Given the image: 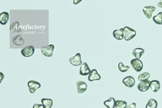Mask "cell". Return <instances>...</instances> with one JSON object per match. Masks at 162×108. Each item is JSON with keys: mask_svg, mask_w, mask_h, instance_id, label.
<instances>
[{"mask_svg": "<svg viewBox=\"0 0 162 108\" xmlns=\"http://www.w3.org/2000/svg\"><path fill=\"white\" fill-rule=\"evenodd\" d=\"M124 39L126 41H129L133 38L136 35V32L135 30L129 27L124 28Z\"/></svg>", "mask_w": 162, "mask_h": 108, "instance_id": "obj_1", "label": "cell"}, {"mask_svg": "<svg viewBox=\"0 0 162 108\" xmlns=\"http://www.w3.org/2000/svg\"><path fill=\"white\" fill-rule=\"evenodd\" d=\"M54 45L51 44L46 46H43L41 48V50L43 55L45 56L51 57L53 56Z\"/></svg>", "mask_w": 162, "mask_h": 108, "instance_id": "obj_2", "label": "cell"}, {"mask_svg": "<svg viewBox=\"0 0 162 108\" xmlns=\"http://www.w3.org/2000/svg\"><path fill=\"white\" fill-rule=\"evenodd\" d=\"M131 64L133 68L137 72H140L143 68V64L139 59H134L131 60Z\"/></svg>", "mask_w": 162, "mask_h": 108, "instance_id": "obj_3", "label": "cell"}, {"mask_svg": "<svg viewBox=\"0 0 162 108\" xmlns=\"http://www.w3.org/2000/svg\"><path fill=\"white\" fill-rule=\"evenodd\" d=\"M35 51L34 47L32 45L26 46L23 48L21 51L22 55L24 57H28L33 55Z\"/></svg>", "mask_w": 162, "mask_h": 108, "instance_id": "obj_4", "label": "cell"}, {"mask_svg": "<svg viewBox=\"0 0 162 108\" xmlns=\"http://www.w3.org/2000/svg\"><path fill=\"white\" fill-rule=\"evenodd\" d=\"M29 91L30 93H34L36 91L40 88L41 85L38 82L35 81H30L28 83Z\"/></svg>", "mask_w": 162, "mask_h": 108, "instance_id": "obj_5", "label": "cell"}, {"mask_svg": "<svg viewBox=\"0 0 162 108\" xmlns=\"http://www.w3.org/2000/svg\"><path fill=\"white\" fill-rule=\"evenodd\" d=\"M69 60V63L74 66H79L82 64L81 56L79 53H77L75 56L70 58Z\"/></svg>", "mask_w": 162, "mask_h": 108, "instance_id": "obj_6", "label": "cell"}, {"mask_svg": "<svg viewBox=\"0 0 162 108\" xmlns=\"http://www.w3.org/2000/svg\"><path fill=\"white\" fill-rule=\"evenodd\" d=\"M156 10V8L153 6H145L143 8V12L147 18L150 19L151 18L153 13Z\"/></svg>", "mask_w": 162, "mask_h": 108, "instance_id": "obj_7", "label": "cell"}, {"mask_svg": "<svg viewBox=\"0 0 162 108\" xmlns=\"http://www.w3.org/2000/svg\"><path fill=\"white\" fill-rule=\"evenodd\" d=\"M77 93L81 94L85 92L87 89V84L82 81H77Z\"/></svg>", "mask_w": 162, "mask_h": 108, "instance_id": "obj_8", "label": "cell"}, {"mask_svg": "<svg viewBox=\"0 0 162 108\" xmlns=\"http://www.w3.org/2000/svg\"><path fill=\"white\" fill-rule=\"evenodd\" d=\"M101 76L98 73L97 70L95 69H93L90 71L88 79L90 81L92 82L93 81L99 80L101 79Z\"/></svg>", "mask_w": 162, "mask_h": 108, "instance_id": "obj_9", "label": "cell"}, {"mask_svg": "<svg viewBox=\"0 0 162 108\" xmlns=\"http://www.w3.org/2000/svg\"><path fill=\"white\" fill-rule=\"evenodd\" d=\"M123 83L125 86L131 88L134 86L135 81L133 77L129 76L124 78L123 80Z\"/></svg>", "mask_w": 162, "mask_h": 108, "instance_id": "obj_10", "label": "cell"}, {"mask_svg": "<svg viewBox=\"0 0 162 108\" xmlns=\"http://www.w3.org/2000/svg\"><path fill=\"white\" fill-rule=\"evenodd\" d=\"M90 69L88 65L86 62L84 63L81 66L80 71V75L86 76L89 75Z\"/></svg>", "mask_w": 162, "mask_h": 108, "instance_id": "obj_11", "label": "cell"}, {"mask_svg": "<svg viewBox=\"0 0 162 108\" xmlns=\"http://www.w3.org/2000/svg\"><path fill=\"white\" fill-rule=\"evenodd\" d=\"M150 81L149 80L146 81L141 82L138 86V89L141 92L146 91L150 88Z\"/></svg>", "mask_w": 162, "mask_h": 108, "instance_id": "obj_12", "label": "cell"}, {"mask_svg": "<svg viewBox=\"0 0 162 108\" xmlns=\"http://www.w3.org/2000/svg\"><path fill=\"white\" fill-rule=\"evenodd\" d=\"M9 30L12 33H21L22 29L20 27V23L18 21L13 22L10 26Z\"/></svg>", "mask_w": 162, "mask_h": 108, "instance_id": "obj_13", "label": "cell"}, {"mask_svg": "<svg viewBox=\"0 0 162 108\" xmlns=\"http://www.w3.org/2000/svg\"><path fill=\"white\" fill-rule=\"evenodd\" d=\"M150 87L154 92H157L160 89V84L159 81L153 80L150 83Z\"/></svg>", "mask_w": 162, "mask_h": 108, "instance_id": "obj_14", "label": "cell"}, {"mask_svg": "<svg viewBox=\"0 0 162 108\" xmlns=\"http://www.w3.org/2000/svg\"><path fill=\"white\" fill-rule=\"evenodd\" d=\"M113 35L114 38L117 40H122L124 37V29L122 28L119 30H115Z\"/></svg>", "mask_w": 162, "mask_h": 108, "instance_id": "obj_15", "label": "cell"}, {"mask_svg": "<svg viewBox=\"0 0 162 108\" xmlns=\"http://www.w3.org/2000/svg\"><path fill=\"white\" fill-rule=\"evenodd\" d=\"M12 42L15 45L20 46L24 45L25 40L22 38L21 35H19L13 38Z\"/></svg>", "mask_w": 162, "mask_h": 108, "instance_id": "obj_16", "label": "cell"}, {"mask_svg": "<svg viewBox=\"0 0 162 108\" xmlns=\"http://www.w3.org/2000/svg\"><path fill=\"white\" fill-rule=\"evenodd\" d=\"M9 19V14L7 12H4L0 14V23L4 25L7 23Z\"/></svg>", "mask_w": 162, "mask_h": 108, "instance_id": "obj_17", "label": "cell"}, {"mask_svg": "<svg viewBox=\"0 0 162 108\" xmlns=\"http://www.w3.org/2000/svg\"><path fill=\"white\" fill-rule=\"evenodd\" d=\"M104 105L107 108H114L116 105V101L112 97H110L109 99L104 102Z\"/></svg>", "mask_w": 162, "mask_h": 108, "instance_id": "obj_18", "label": "cell"}, {"mask_svg": "<svg viewBox=\"0 0 162 108\" xmlns=\"http://www.w3.org/2000/svg\"><path fill=\"white\" fill-rule=\"evenodd\" d=\"M145 53V50L141 48H137L133 50L132 54L136 59H140Z\"/></svg>", "mask_w": 162, "mask_h": 108, "instance_id": "obj_19", "label": "cell"}, {"mask_svg": "<svg viewBox=\"0 0 162 108\" xmlns=\"http://www.w3.org/2000/svg\"><path fill=\"white\" fill-rule=\"evenodd\" d=\"M41 102L45 108H51L53 104L51 99L43 98L41 99Z\"/></svg>", "mask_w": 162, "mask_h": 108, "instance_id": "obj_20", "label": "cell"}, {"mask_svg": "<svg viewBox=\"0 0 162 108\" xmlns=\"http://www.w3.org/2000/svg\"><path fill=\"white\" fill-rule=\"evenodd\" d=\"M150 77V74L147 72H145L141 73L138 77V80L141 82L146 81H148Z\"/></svg>", "mask_w": 162, "mask_h": 108, "instance_id": "obj_21", "label": "cell"}, {"mask_svg": "<svg viewBox=\"0 0 162 108\" xmlns=\"http://www.w3.org/2000/svg\"><path fill=\"white\" fill-rule=\"evenodd\" d=\"M158 105L157 101L154 99H151L148 101L146 108H157Z\"/></svg>", "mask_w": 162, "mask_h": 108, "instance_id": "obj_22", "label": "cell"}, {"mask_svg": "<svg viewBox=\"0 0 162 108\" xmlns=\"http://www.w3.org/2000/svg\"><path fill=\"white\" fill-rule=\"evenodd\" d=\"M153 21L158 25H162V12L158 13L157 15L153 17Z\"/></svg>", "mask_w": 162, "mask_h": 108, "instance_id": "obj_23", "label": "cell"}, {"mask_svg": "<svg viewBox=\"0 0 162 108\" xmlns=\"http://www.w3.org/2000/svg\"><path fill=\"white\" fill-rule=\"evenodd\" d=\"M127 106V103L126 101L119 100L116 101V108H126Z\"/></svg>", "mask_w": 162, "mask_h": 108, "instance_id": "obj_24", "label": "cell"}, {"mask_svg": "<svg viewBox=\"0 0 162 108\" xmlns=\"http://www.w3.org/2000/svg\"><path fill=\"white\" fill-rule=\"evenodd\" d=\"M118 68L120 72L124 73L129 69L130 67L129 66H125L122 63H120L118 65Z\"/></svg>", "mask_w": 162, "mask_h": 108, "instance_id": "obj_25", "label": "cell"}, {"mask_svg": "<svg viewBox=\"0 0 162 108\" xmlns=\"http://www.w3.org/2000/svg\"><path fill=\"white\" fill-rule=\"evenodd\" d=\"M33 108H45V107L43 104H36L33 106Z\"/></svg>", "mask_w": 162, "mask_h": 108, "instance_id": "obj_26", "label": "cell"}, {"mask_svg": "<svg viewBox=\"0 0 162 108\" xmlns=\"http://www.w3.org/2000/svg\"><path fill=\"white\" fill-rule=\"evenodd\" d=\"M126 108H137L136 104V103H133L130 105L127 106Z\"/></svg>", "mask_w": 162, "mask_h": 108, "instance_id": "obj_27", "label": "cell"}, {"mask_svg": "<svg viewBox=\"0 0 162 108\" xmlns=\"http://www.w3.org/2000/svg\"><path fill=\"white\" fill-rule=\"evenodd\" d=\"M4 75L2 73L0 72V83L2 82L3 78H4Z\"/></svg>", "mask_w": 162, "mask_h": 108, "instance_id": "obj_28", "label": "cell"}, {"mask_svg": "<svg viewBox=\"0 0 162 108\" xmlns=\"http://www.w3.org/2000/svg\"><path fill=\"white\" fill-rule=\"evenodd\" d=\"M157 6L158 7L162 8V0H161L158 2Z\"/></svg>", "mask_w": 162, "mask_h": 108, "instance_id": "obj_29", "label": "cell"}]
</instances>
